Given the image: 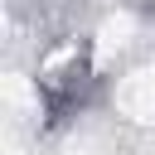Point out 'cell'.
I'll return each mask as SVG.
<instances>
[{"label":"cell","mask_w":155,"mask_h":155,"mask_svg":"<svg viewBox=\"0 0 155 155\" xmlns=\"http://www.w3.org/2000/svg\"><path fill=\"white\" fill-rule=\"evenodd\" d=\"M107 107L126 126L155 131V48L136 58L131 68H121L116 78H107Z\"/></svg>","instance_id":"1"},{"label":"cell","mask_w":155,"mask_h":155,"mask_svg":"<svg viewBox=\"0 0 155 155\" xmlns=\"http://www.w3.org/2000/svg\"><path fill=\"white\" fill-rule=\"evenodd\" d=\"M145 5H150V19H155V0H145Z\"/></svg>","instance_id":"2"}]
</instances>
